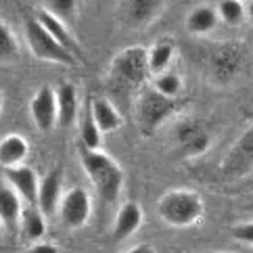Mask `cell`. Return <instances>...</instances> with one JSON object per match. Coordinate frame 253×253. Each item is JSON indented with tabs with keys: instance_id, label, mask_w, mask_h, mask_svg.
<instances>
[{
	"instance_id": "5",
	"label": "cell",
	"mask_w": 253,
	"mask_h": 253,
	"mask_svg": "<svg viewBox=\"0 0 253 253\" xmlns=\"http://www.w3.org/2000/svg\"><path fill=\"white\" fill-rule=\"evenodd\" d=\"M25 40H28V46L34 52L36 59L46 61V63H57V65H69L74 67L78 65V59L74 52H69L61 46V44L52 38V36L40 25V21L36 17L25 19Z\"/></svg>"
},
{
	"instance_id": "11",
	"label": "cell",
	"mask_w": 253,
	"mask_h": 253,
	"mask_svg": "<svg viewBox=\"0 0 253 253\" xmlns=\"http://www.w3.org/2000/svg\"><path fill=\"white\" fill-rule=\"evenodd\" d=\"M142 207L138 201H124L117 210L115 215V224H113V241L115 243H122L126 239H130L134 232H136L140 226H142Z\"/></svg>"
},
{
	"instance_id": "20",
	"label": "cell",
	"mask_w": 253,
	"mask_h": 253,
	"mask_svg": "<svg viewBox=\"0 0 253 253\" xmlns=\"http://www.w3.org/2000/svg\"><path fill=\"white\" fill-rule=\"evenodd\" d=\"M23 207H21V197L17 195L6 182L0 184V220L6 226H13L21 220Z\"/></svg>"
},
{
	"instance_id": "21",
	"label": "cell",
	"mask_w": 253,
	"mask_h": 253,
	"mask_svg": "<svg viewBox=\"0 0 253 253\" xmlns=\"http://www.w3.org/2000/svg\"><path fill=\"white\" fill-rule=\"evenodd\" d=\"M19 224H21L23 237L32 243H40L44 239V234H46V220H44V213L34 205H30L28 210H23Z\"/></svg>"
},
{
	"instance_id": "12",
	"label": "cell",
	"mask_w": 253,
	"mask_h": 253,
	"mask_svg": "<svg viewBox=\"0 0 253 253\" xmlns=\"http://www.w3.org/2000/svg\"><path fill=\"white\" fill-rule=\"evenodd\" d=\"M249 168H253V128L241 134L224 161L226 174H243Z\"/></svg>"
},
{
	"instance_id": "7",
	"label": "cell",
	"mask_w": 253,
	"mask_h": 253,
	"mask_svg": "<svg viewBox=\"0 0 253 253\" xmlns=\"http://www.w3.org/2000/svg\"><path fill=\"white\" fill-rule=\"evenodd\" d=\"M59 222L69 230H78L88 224L90 215H92V197L86 188L74 186L67 193H63V199L59 203Z\"/></svg>"
},
{
	"instance_id": "23",
	"label": "cell",
	"mask_w": 253,
	"mask_h": 253,
	"mask_svg": "<svg viewBox=\"0 0 253 253\" xmlns=\"http://www.w3.org/2000/svg\"><path fill=\"white\" fill-rule=\"evenodd\" d=\"M215 11L226 25H241L247 17V6L241 0H218Z\"/></svg>"
},
{
	"instance_id": "24",
	"label": "cell",
	"mask_w": 253,
	"mask_h": 253,
	"mask_svg": "<svg viewBox=\"0 0 253 253\" xmlns=\"http://www.w3.org/2000/svg\"><path fill=\"white\" fill-rule=\"evenodd\" d=\"M153 90H157L159 94L168 98H182V78L174 71H164V74L155 76L153 80Z\"/></svg>"
},
{
	"instance_id": "26",
	"label": "cell",
	"mask_w": 253,
	"mask_h": 253,
	"mask_svg": "<svg viewBox=\"0 0 253 253\" xmlns=\"http://www.w3.org/2000/svg\"><path fill=\"white\" fill-rule=\"evenodd\" d=\"M19 57V44H17V38L13 30L0 19V63H11Z\"/></svg>"
},
{
	"instance_id": "13",
	"label": "cell",
	"mask_w": 253,
	"mask_h": 253,
	"mask_svg": "<svg viewBox=\"0 0 253 253\" xmlns=\"http://www.w3.org/2000/svg\"><path fill=\"white\" fill-rule=\"evenodd\" d=\"M90 113H92L94 122L98 126V130L103 134H111L117 132L124 126V117L120 113V109L115 107V103L107 96H92L88 105Z\"/></svg>"
},
{
	"instance_id": "15",
	"label": "cell",
	"mask_w": 253,
	"mask_h": 253,
	"mask_svg": "<svg viewBox=\"0 0 253 253\" xmlns=\"http://www.w3.org/2000/svg\"><path fill=\"white\" fill-rule=\"evenodd\" d=\"M178 140H180V147H182L184 155H188V157L203 155L211 144L210 132L203 130L197 122H184L182 126H180L178 128Z\"/></svg>"
},
{
	"instance_id": "14",
	"label": "cell",
	"mask_w": 253,
	"mask_h": 253,
	"mask_svg": "<svg viewBox=\"0 0 253 253\" xmlns=\"http://www.w3.org/2000/svg\"><path fill=\"white\" fill-rule=\"evenodd\" d=\"M55 92H57V126L71 128L76 124L80 111L78 88L71 82H63L55 88Z\"/></svg>"
},
{
	"instance_id": "25",
	"label": "cell",
	"mask_w": 253,
	"mask_h": 253,
	"mask_svg": "<svg viewBox=\"0 0 253 253\" xmlns=\"http://www.w3.org/2000/svg\"><path fill=\"white\" fill-rule=\"evenodd\" d=\"M80 2H82V0H42L44 11H48L50 15L59 17V19L65 21V23L76 19Z\"/></svg>"
},
{
	"instance_id": "22",
	"label": "cell",
	"mask_w": 253,
	"mask_h": 253,
	"mask_svg": "<svg viewBox=\"0 0 253 253\" xmlns=\"http://www.w3.org/2000/svg\"><path fill=\"white\" fill-rule=\"evenodd\" d=\"M80 138H82V147L84 149H90V151L101 149L103 132L98 130V126L94 122L92 113H90V109H86V113L82 117V124H80Z\"/></svg>"
},
{
	"instance_id": "27",
	"label": "cell",
	"mask_w": 253,
	"mask_h": 253,
	"mask_svg": "<svg viewBox=\"0 0 253 253\" xmlns=\"http://www.w3.org/2000/svg\"><path fill=\"white\" fill-rule=\"evenodd\" d=\"M230 234H232L234 241H239V243H249V245H253V222L232 226Z\"/></svg>"
},
{
	"instance_id": "19",
	"label": "cell",
	"mask_w": 253,
	"mask_h": 253,
	"mask_svg": "<svg viewBox=\"0 0 253 253\" xmlns=\"http://www.w3.org/2000/svg\"><path fill=\"white\" fill-rule=\"evenodd\" d=\"M174 55H176V46L169 38L157 40L149 48V69H151V74L159 76V74H164V71H168L169 63L174 61Z\"/></svg>"
},
{
	"instance_id": "33",
	"label": "cell",
	"mask_w": 253,
	"mask_h": 253,
	"mask_svg": "<svg viewBox=\"0 0 253 253\" xmlns=\"http://www.w3.org/2000/svg\"><path fill=\"white\" fill-rule=\"evenodd\" d=\"M241 2H247V4H251V2H253V0H241Z\"/></svg>"
},
{
	"instance_id": "18",
	"label": "cell",
	"mask_w": 253,
	"mask_h": 253,
	"mask_svg": "<svg viewBox=\"0 0 253 253\" xmlns=\"http://www.w3.org/2000/svg\"><path fill=\"white\" fill-rule=\"evenodd\" d=\"M36 19L40 21V25L44 30H46L52 38H55L59 44L65 50H69V52H74L76 55V50H78V44H76V38L71 36V32H69V28H67V23L65 21H61L59 17H55V15H50L48 11H44V8H40L38 13L34 15Z\"/></svg>"
},
{
	"instance_id": "1",
	"label": "cell",
	"mask_w": 253,
	"mask_h": 253,
	"mask_svg": "<svg viewBox=\"0 0 253 253\" xmlns=\"http://www.w3.org/2000/svg\"><path fill=\"white\" fill-rule=\"evenodd\" d=\"M80 164H82L88 180L92 182L96 195L103 199L105 203L117 201L122 188H124V169L120 164L105 151H90L80 147L78 149Z\"/></svg>"
},
{
	"instance_id": "32",
	"label": "cell",
	"mask_w": 253,
	"mask_h": 253,
	"mask_svg": "<svg viewBox=\"0 0 253 253\" xmlns=\"http://www.w3.org/2000/svg\"><path fill=\"white\" fill-rule=\"evenodd\" d=\"M2 237H4V222L0 220V239H2Z\"/></svg>"
},
{
	"instance_id": "31",
	"label": "cell",
	"mask_w": 253,
	"mask_h": 253,
	"mask_svg": "<svg viewBox=\"0 0 253 253\" xmlns=\"http://www.w3.org/2000/svg\"><path fill=\"white\" fill-rule=\"evenodd\" d=\"M2 107H4V94H2V90H0V113H2Z\"/></svg>"
},
{
	"instance_id": "29",
	"label": "cell",
	"mask_w": 253,
	"mask_h": 253,
	"mask_svg": "<svg viewBox=\"0 0 253 253\" xmlns=\"http://www.w3.org/2000/svg\"><path fill=\"white\" fill-rule=\"evenodd\" d=\"M124 253H157L155 249H153L151 245H136V247H132V249H128V251H124Z\"/></svg>"
},
{
	"instance_id": "30",
	"label": "cell",
	"mask_w": 253,
	"mask_h": 253,
	"mask_svg": "<svg viewBox=\"0 0 253 253\" xmlns=\"http://www.w3.org/2000/svg\"><path fill=\"white\" fill-rule=\"evenodd\" d=\"M247 17L253 21V2H251V4H247Z\"/></svg>"
},
{
	"instance_id": "8",
	"label": "cell",
	"mask_w": 253,
	"mask_h": 253,
	"mask_svg": "<svg viewBox=\"0 0 253 253\" xmlns=\"http://www.w3.org/2000/svg\"><path fill=\"white\" fill-rule=\"evenodd\" d=\"M30 115L36 128L48 132L57 126V92L52 86H40L30 101Z\"/></svg>"
},
{
	"instance_id": "16",
	"label": "cell",
	"mask_w": 253,
	"mask_h": 253,
	"mask_svg": "<svg viewBox=\"0 0 253 253\" xmlns=\"http://www.w3.org/2000/svg\"><path fill=\"white\" fill-rule=\"evenodd\" d=\"M30 155V142L21 134H6L0 138V168L13 169L25 166V159Z\"/></svg>"
},
{
	"instance_id": "3",
	"label": "cell",
	"mask_w": 253,
	"mask_h": 253,
	"mask_svg": "<svg viewBox=\"0 0 253 253\" xmlns=\"http://www.w3.org/2000/svg\"><path fill=\"white\" fill-rule=\"evenodd\" d=\"M157 215L171 228H188L203 220L205 203L199 193L188 188H171L157 201Z\"/></svg>"
},
{
	"instance_id": "4",
	"label": "cell",
	"mask_w": 253,
	"mask_h": 253,
	"mask_svg": "<svg viewBox=\"0 0 253 253\" xmlns=\"http://www.w3.org/2000/svg\"><path fill=\"white\" fill-rule=\"evenodd\" d=\"M182 107H184L182 98H168L153 88L147 90V92H142L136 103V117H138L140 134L142 136L155 134L159 126L164 124L168 117L178 113Z\"/></svg>"
},
{
	"instance_id": "6",
	"label": "cell",
	"mask_w": 253,
	"mask_h": 253,
	"mask_svg": "<svg viewBox=\"0 0 253 253\" xmlns=\"http://www.w3.org/2000/svg\"><path fill=\"white\" fill-rule=\"evenodd\" d=\"M168 4L169 0H117L115 17L126 28L140 32L157 21Z\"/></svg>"
},
{
	"instance_id": "10",
	"label": "cell",
	"mask_w": 253,
	"mask_h": 253,
	"mask_svg": "<svg viewBox=\"0 0 253 253\" xmlns=\"http://www.w3.org/2000/svg\"><path fill=\"white\" fill-rule=\"evenodd\" d=\"M61 199H63V169L61 168H52L46 176L40 178L38 210L44 215L57 213Z\"/></svg>"
},
{
	"instance_id": "2",
	"label": "cell",
	"mask_w": 253,
	"mask_h": 253,
	"mask_svg": "<svg viewBox=\"0 0 253 253\" xmlns=\"http://www.w3.org/2000/svg\"><path fill=\"white\" fill-rule=\"evenodd\" d=\"M151 74L149 48L134 44L120 50L109 63V84L117 94H134Z\"/></svg>"
},
{
	"instance_id": "17",
	"label": "cell",
	"mask_w": 253,
	"mask_h": 253,
	"mask_svg": "<svg viewBox=\"0 0 253 253\" xmlns=\"http://www.w3.org/2000/svg\"><path fill=\"white\" fill-rule=\"evenodd\" d=\"M220 17H218V11H215V6L211 4H197L193 6L191 11L186 15V21H184V28L188 34L193 36H205L215 30V25H218Z\"/></svg>"
},
{
	"instance_id": "28",
	"label": "cell",
	"mask_w": 253,
	"mask_h": 253,
	"mask_svg": "<svg viewBox=\"0 0 253 253\" xmlns=\"http://www.w3.org/2000/svg\"><path fill=\"white\" fill-rule=\"evenodd\" d=\"M30 253H59V249H57V245H52V243L40 241V243H34Z\"/></svg>"
},
{
	"instance_id": "9",
	"label": "cell",
	"mask_w": 253,
	"mask_h": 253,
	"mask_svg": "<svg viewBox=\"0 0 253 253\" xmlns=\"http://www.w3.org/2000/svg\"><path fill=\"white\" fill-rule=\"evenodd\" d=\"M4 182L30 205H38V188L40 178L30 166H19L13 169H4Z\"/></svg>"
}]
</instances>
